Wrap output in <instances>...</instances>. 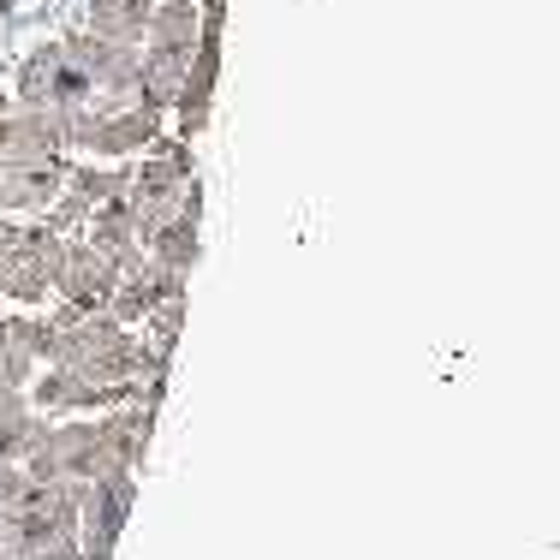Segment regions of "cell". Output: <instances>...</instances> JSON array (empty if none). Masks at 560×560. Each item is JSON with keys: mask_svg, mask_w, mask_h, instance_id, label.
Returning a JSON list of instances; mask_svg holds the SVG:
<instances>
[{"mask_svg": "<svg viewBox=\"0 0 560 560\" xmlns=\"http://www.w3.org/2000/svg\"><path fill=\"white\" fill-rule=\"evenodd\" d=\"M43 430H48V418L31 406V399H24L19 388H0V459L19 465L24 453L43 442Z\"/></svg>", "mask_w": 560, "mask_h": 560, "instance_id": "obj_15", "label": "cell"}, {"mask_svg": "<svg viewBox=\"0 0 560 560\" xmlns=\"http://www.w3.org/2000/svg\"><path fill=\"white\" fill-rule=\"evenodd\" d=\"M114 287H119V269L102 250H90L84 238H66V250H60V269H55V323H72V316H102L108 311V299H114Z\"/></svg>", "mask_w": 560, "mask_h": 560, "instance_id": "obj_6", "label": "cell"}, {"mask_svg": "<svg viewBox=\"0 0 560 560\" xmlns=\"http://www.w3.org/2000/svg\"><path fill=\"white\" fill-rule=\"evenodd\" d=\"M7 114H12V102H7V96H0V138H7Z\"/></svg>", "mask_w": 560, "mask_h": 560, "instance_id": "obj_20", "label": "cell"}, {"mask_svg": "<svg viewBox=\"0 0 560 560\" xmlns=\"http://www.w3.org/2000/svg\"><path fill=\"white\" fill-rule=\"evenodd\" d=\"M197 19H203V31H226V0H191Z\"/></svg>", "mask_w": 560, "mask_h": 560, "instance_id": "obj_18", "label": "cell"}, {"mask_svg": "<svg viewBox=\"0 0 560 560\" xmlns=\"http://www.w3.org/2000/svg\"><path fill=\"white\" fill-rule=\"evenodd\" d=\"M191 179H197V167H191V143L185 138H155L150 150L138 155V167L126 173V203H131V215H138V245L185 203Z\"/></svg>", "mask_w": 560, "mask_h": 560, "instance_id": "obj_1", "label": "cell"}, {"mask_svg": "<svg viewBox=\"0 0 560 560\" xmlns=\"http://www.w3.org/2000/svg\"><path fill=\"white\" fill-rule=\"evenodd\" d=\"M24 7V0H0V12H19Z\"/></svg>", "mask_w": 560, "mask_h": 560, "instance_id": "obj_21", "label": "cell"}, {"mask_svg": "<svg viewBox=\"0 0 560 560\" xmlns=\"http://www.w3.org/2000/svg\"><path fill=\"white\" fill-rule=\"evenodd\" d=\"M78 501H84V483H66V477L31 483L7 513V525L36 560H78Z\"/></svg>", "mask_w": 560, "mask_h": 560, "instance_id": "obj_2", "label": "cell"}, {"mask_svg": "<svg viewBox=\"0 0 560 560\" xmlns=\"http://www.w3.org/2000/svg\"><path fill=\"white\" fill-rule=\"evenodd\" d=\"M60 48L72 55V66L90 78V90L102 102L138 96V43H108V36H90V31H66Z\"/></svg>", "mask_w": 560, "mask_h": 560, "instance_id": "obj_7", "label": "cell"}, {"mask_svg": "<svg viewBox=\"0 0 560 560\" xmlns=\"http://www.w3.org/2000/svg\"><path fill=\"white\" fill-rule=\"evenodd\" d=\"M60 250H66V233H55L48 221H31V226L19 221V238L0 250V299L24 304V311L48 304V292H55V269H60Z\"/></svg>", "mask_w": 560, "mask_h": 560, "instance_id": "obj_3", "label": "cell"}, {"mask_svg": "<svg viewBox=\"0 0 560 560\" xmlns=\"http://www.w3.org/2000/svg\"><path fill=\"white\" fill-rule=\"evenodd\" d=\"M55 316H0V388H31V376L48 364Z\"/></svg>", "mask_w": 560, "mask_h": 560, "instance_id": "obj_8", "label": "cell"}, {"mask_svg": "<svg viewBox=\"0 0 560 560\" xmlns=\"http://www.w3.org/2000/svg\"><path fill=\"white\" fill-rule=\"evenodd\" d=\"M24 489H31V477H24V471H19V465H12V459H0V513H12Z\"/></svg>", "mask_w": 560, "mask_h": 560, "instance_id": "obj_17", "label": "cell"}, {"mask_svg": "<svg viewBox=\"0 0 560 560\" xmlns=\"http://www.w3.org/2000/svg\"><path fill=\"white\" fill-rule=\"evenodd\" d=\"M66 167H72V155H55V162H0V215H43L60 197Z\"/></svg>", "mask_w": 560, "mask_h": 560, "instance_id": "obj_11", "label": "cell"}, {"mask_svg": "<svg viewBox=\"0 0 560 560\" xmlns=\"http://www.w3.org/2000/svg\"><path fill=\"white\" fill-rule=\"evenodd\" d=\"M131 513H138V471L90 477L78 501V560H114Z\"/></svg>", "mask_w": 560, "mask_h": 560, "instance_id": "obj_4", "label": "cell"}, {"mask_svg": "<svg viewBox=\"0 0 560 560\" xmlns=\"http://www.w3.org/2000/svg\"><path fill=\"white\" fill-rule=\"evenodd\" d=\"M84 245H90V250H102V257H108L119 275H131V269L143 262V245H138V215H131L126 191L90 209V221H84Z\"/></svg>", "mask_w": 560, "mask_h": 560, "instance_id": "obj_14", "label": "cell"}, {"mask_svg": "<svg viewBox=\"0 0 560 560\" xmlns=\"http://www.w3.org/2000/svg\"><path fill=\"white\" fill-rule=\"evenodd\" d=\"M12 238H19V221H12V215H0V250H7Z\"/></svg>", "mask_w": 560, "mask_h": 560, "instance_id": "obj_19", "label": "cell"}, {"mask_svg": "<svg viewBox=\"0 0 560 560\" xmlns=\"http://www.w3.org/2000/svg\"><path fill=\"white\" fill-rule=\"evenodd\" d=\"M66 155V114L55 108H19L7 114V138H0V162H55Z\"/></svg>", "mask_w": 560, "mask_h": 560, "instance_id": "obj_13", "label": "cell"}, {"mask_svg": "<svg viewBox=\"0 0 560 560\" xmlns=\"http://www.w3.org/2000/svg\"><path fill=\"white\" fill-rule=\"evenodd\" d=\"M155 435V399H126V406L102 411L96 418V442H102V465L108 471H138L143 453Z\"/></svg>", "mask_w": 560, "mask_h": 560, "instance_id": "obj_9", "label": "cell"}, {"mask_svg": "<svg viewBox=\"0 0 560 560\" xmlns=\"http://www.w3.org/2000/svg\"><path fill=\"white\" fill-rule=\"evenodd\" d=\"M197 250H203V185L191 179L185 203L143 238V262H162V269H179L191 275L197 269Z\"/></svg>", "mask_w": 560, "mask_h": 560, "instance_id": "obj_10", "label": "cell"}, {"mask_svg": "<svg viewBox=\"0 0 560 560\" xmlns=\"http://www.w3.org/2000/svg\"><path fill=\"white\" fill-rule=\"evenodd\" d=\"M12 96H19V108H55V114H78L96 102V90H90V78L72 66V55L55 43H36L31 55L19 66V84H12Z\"/></svg>", "mask_w": 560, "mask_h": 560, "instance_id": "obj_5", "label": "cell"}, {"mask_svg": "<svg viewBox=\"0 0 560 560\" xmlns=\"http://www.w3.org/2000/svg\"><path fill=\"white\" fill-rule=\"evenodd\" d=\"M155 0H90L84 7V31L108 36V43H143V24H150Z\"/></svg>", "mask_w": 560, "mask_h": 560, "instance_id": "obj_16", "label": "cell"}, {"mask_svg": "<svg viewBox=\"0 0 560 560\" xmlns=\"http://www.w3.org/2000/svg\"><path fill=\"white\" fill-rule=\"evenodd\" d=\"M185 280H191V275L162 269V262H138L131 275H119V287H114V299H108V316H114V323H126V328L143 323L155 304H179L185 299Z\"/></svg>", "mask_w": 560, "mask_h": 560, "instance_id": "obj_12", "label": "cell"}]
</instances>
